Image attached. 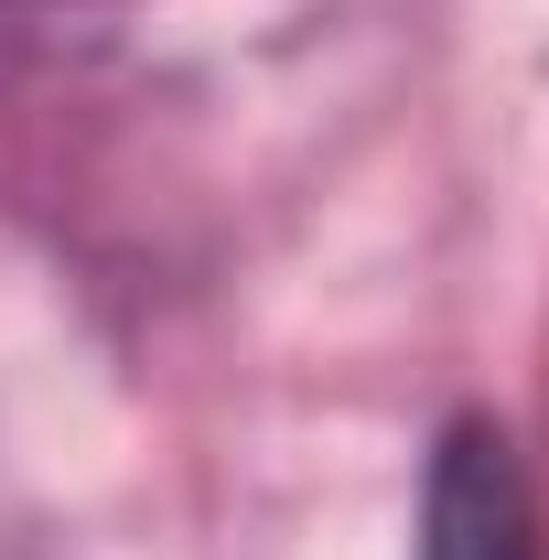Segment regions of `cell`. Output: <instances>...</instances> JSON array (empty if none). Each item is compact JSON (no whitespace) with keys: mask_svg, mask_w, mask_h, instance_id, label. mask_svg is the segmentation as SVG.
Masks as SVG:
<instances>
[{"mask_svg":"<svg viewBox=\"0 0 549 560\" xmlns=\"http://www.w3.org/2000/svg\"><path fill=\"white\" fill-rule=\"evenodd\" d=\"M420 560H539V517H528V475L506 431L464 420L442 442L431 495H420Z\"/></svg>","mask_w":549,"mask_h":560,"instance_id":"obj_1","label":"cell"}]
</instances>
